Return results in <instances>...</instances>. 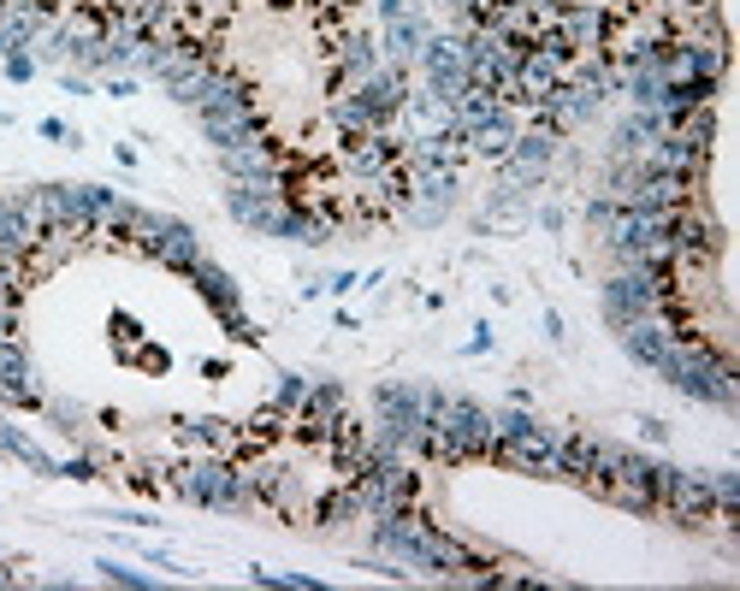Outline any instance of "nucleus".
I'll return each instance as SVG.
<instances>
[{"label": "nucleus", "mask_w": 740, "mask_h": 591, "mask_svg": "<svg viewBox=\"0 0 740 591\" xmlns=\"http://www.w3.org/2000/svg\"><path fill=\"white\" fill-rule=\"evenodd\" d=\"M42 237L48 231L36 226V214L24 207V196H0V249H36Z\"/></svg>", "instance_id": "10"}, {"label": "nucleus", "mask_w": 740, "mask_h": 591, "mask_svg": "<svg viewBox=\"0 0 740 591\" xmlns=\"http://www.w3.org/2000/svg\"><path fill=\"white\" fill-rule=\"evenodd\" d=\"M380 12H385V24H391V19H403V0H380Z\"/></svg>", "instance_id": "30"}, {"label": "nucleus", "mask_w": 740, "mask_h": 591, "mask_svg": "<svg viewBox=\"0 0 740 591\" xmlns=\"http://www.w3.org/2000/svg\"><path fill=\"white\" fill-rule=\"evenodd\" d=\"M184 278H196V291L208 296V308H214V314L238 308V284H231V273H226V266H214L208 254H202V261H196V266H191V273H184Z\"/></svg>", "instance_id": "14"}, {"label": "nucleus", "mask_w": 740, "mask_h": 591, "mask_svg": "<svg viewBox=\"0 0 740 591\" xmlns=\"http://www.w3.org/2000/svg\"><path fill=\"white\" fill-rule=\"evenodd\" d=\"M533 426H540V420H533V414H522V408H503V414H492V438H498V444L527 438Z\"/></svg>", "instance_id": "21"}, {"label": "nucleus", "mask_w": 740, "mask_h": 591, "mask_svg": "<svg viewBox=\"0 0 740 591\" xmlns=\"http://www.w3.org/2000/svg\"><path fill=\"white\" fill-rule=\"evenodd\" d=\"M0 450H7V456H19L24 468H30V473H42V479H54V473H59V468H54V456H42L36 444H30L24 433H12L7 420H0Z\"/></svg>", "instance_id": "19"}, {"label": "nucleus", "mask_w": 740, "mask_h": 591, "mask_svg": "<svg viewBox=\"0 0 740 591\" xmlns=\"http://www.w3.org/2000/svg\"><path fill=\"white\" fill-rule=\"evenodd\" d=\"M515 131H522V124H515L510 101H503L498 113L486 119V124H475V131H468L463 142H468V149H480V154H492V160H503V154H510V142H515Z\"/></svg>", "instance_id": "12"}, {"label": "nucleus", "mask_w": 740, "mask_h": 591, "mask_svg": "<svg viewBox=\"0 0 740 591\" xmlns=\"http://www.w3.org/2000/svg\"><path fill=\"white\" fill-rule=\"evenodd\" d=\"M338 72H344V84L373 77V72H380V47H373L368 36H350V42H344V54H338Z\"/></svg>", "instance_id": "18"}, {"label": "nucleus", "mask_w": 740, "mask_h": 591, "mask_svg": "<svg viewBox=\"0 0 740 591\" xmlns=\"http://www.w3.org/2000/svg\"><path fill=\"white\" fill-rule=\"evenodd\" d=\"M226 207H231V219H238V226L273 231L279 207H285V178H231Z\"/></svg>", "instance_id": "5"}, {"label": "nucleus", "mask_w": 740, "mask_h": 591, "mask_svg": "<svg viewBox=\"0 0 740 591\" xmlns=\"http://www.w3.org/2000/svg\"><path fill=\"white\" fill-rule=\"evenodd\" d=\"M438 7H445V12H468V0H438Z\"/></svg>", "instance_id": "32"}, {"label": "nucleus", "mask_w": 740, "mask_h": 591, "mask_svg": "<svg viewBox=\"0 0 740 591\" xmlns=\"http://www.w3.org/2000/svg\"><path fill=\"white\" fill-rule=\"evenodd\" d=\"M59 473H66V479H96V461H89V456H72V461H59Z\"/></svg>", "instance_id": "27"}, {"label": "nucleus", "mask_w": 740, "mask_h": 591, "mask_svg": "<svg viewBox=\"0 0 740 591\" xmlns=\"http://www.w3.org/2000/svg\"><path fill=\"white\" fill-rule=\"evenodd\" d=\"M24 284V249H0V291H19Z\"/></svg>", "instance_id": "23"}, {"label": "nucleus", "mask_w": 740, "mask_h": 591, "mask_svg": "<svg viewBox=\"0 0 740 591\" xmlns=\"http://www.w3.org/2000/svg\"><path fill=\"white\" fill-rule=\"evenodd\" d=\"M670 338H675V331L657 326V319H634V326H622V349H628L640 366H657V355L670 349Z\"/></svg>", "instance_id": "13"}, {"label": "nucleus", "mask_w": 740, "mask_h": 591, "mask_svg": "<svg viewBox=\"0 0 740 591\" xmlns=\"http://www.w3.org/2000/svg\"><path fill=\"white\" fill-rule=\"evenodd\" d=\"M373 408H380V444H391V450H415V433L421 420H427V408H421V391L415 385H380L373 391Z\"/></svg>", "instance_id": "2"}, {"label": "nucleus", "mask_w": 740, "mask_h": 591, "mask_svg": "<svg viewBox=\"0 0 740 591\" xmlns=\"http://www.w3.org/2000/svg\"><path fill=\"white\" fill-rule=\"evenodd\" d=\"M30 379V355L12 338H0V385H24Z\"/></svg>", "instance_id": "20"}, {"label": "nucleus", "mask_w": 740, "mask_h": 591, "mask_svg": "<svg viewBox=\"0 0 740 591\" xmlns=\"http://www.w3.org/2000/svg\"><path fill=\"white\" fill-rule=\"evenodd\" d=\"M303 391H308V379L285 373V379H279V396H273V408H266V414H285V408H296V403H303Z\"/></svg>", "instance_id": "22"}, {"label": "nucleus", "mask_w": 740, "mask_h": 591, "mask_svg": "<svg viewBox=\"0 0 740 591\" xmlns=\"http://www.w3.org/2000/svg\"><path fill=\"white\" fill-rule=\"evenodd\" d=\"M219 319H226L231 343H255V326H249V319H243V308H226V314H219Z\"/></svg>", "instance_id": "25"}, {"label": "nucleus", "mask_w": 740, "mask_h": 591, "mask_svg": "<svg viewBox=\"0 0 740 591\" xmlns=\"http://www.w3.org/2000/svg\"><path fill=\"white\" fill-rule=\"evenodd\" d=\"M30 72H36V66H30V59H24V54H7V77H19V84H24V77H30Z\"/></svg>", "instance_id": "29"}, {"label": "nucleus", "mask_w": 740, "mask_h": 591, "mask_svg": "<svg viewBox=\"0 0 740 591\" xmlns=\"http://www.w3.org/2000/svg\"><path fill=\"white\" fill-rule=\"evenodd\" d=\"M0 7H7V0H0Z\"/></svg>", "instance_id": "33"}, {"label": "nucleus", "mask_w": 740, "mask_h": 591, "mask_svg": "<svg viewBox=\"0 0 740 591\" xmlns=\"http://www.w3.org/2000/svg\"><path fill=\"white\" fill-rule=\"evenodd\" d=\"M421 42H427V19H391L385 24V54H391V66H409V59L421 54Z\"/></svg>", "instance_id": "17"}, {"label": "nucleus", "mask_w": 740, "mask_h": 591, "mask_svg": "<svg viewBox=\"0 0 740 591\" xmlns=\"http://www.w3.org/2000/svg\"><path fill=\"white\" fill-rule=\"evenodd\" d=\"M551 154H557V131H551V124H533V131H515V142H510V154H503V160L545 172V166H551Z\"/></svg>", "instance_id": "15"}, {"label": "nucleus", "mask_w": 740, "mask_h": 591, "mask_svg": "<svg viewBox=\"0 0 740 591\" xmlns=\"http://www.w3.org/2000/svg\"><path fill=\"white\" fill-rule=\"evenodd\" d=\"M303 438H326V426L344 414V385H333V379H320L314 391H303Z\"/></svg>", "instance_id": "9"}, {"label": "nucleus", "mask_w": 740, "mask_h": 591, "mask_svg": "<svg viewBox=\"0 0 740 591\" xmlns=\"http://www.w3.org/2000/svg\"><path fill=\"white\" fill-rule=\"evenodd\" d=\"M178 491L202 508H249V491H243V473L226 468V461H196L191 473L178 479Z\"/></svg>", "instance_id": "4"}, {"label": "nucleus", "mask_w": 740, "mask_h": 591, "mask_svg": "<svg viewBox=\"0 0 740 591\" xmlns=\"http://www.w3.org/2000/svg\"><path fill=\"white\" fill-rule=\"evenodd\" d=\"M398 160H403L398 142L380 136V131H368V136H361L356 149H350V172H356V178H385V172L398 166Z\"/></svg>", "instance_id": "11"}, {"label": "nucleus", "mask_w": 740, "mask_h": 591, "mask_svg": "<svg viewBox=\"0 0 740 591\" xmlns=\"http://www.w3.org/2000/svg\"><path fill=\"white\" fill-rule=\"evenodd\" d=\"M657 296H664V278L645 273V266H622V273L605 284V319L617 331L634 326V319H652L657 314Z\"/></svg>", "instance_id": "1"}, {"label": "nucleus", "mask_w": 740, "mask_h": 591, "mask_svg": "<svg viewBox=\"0 0 740 591\" xmlns=\"http://www.w3.org/2000/svg\"><path fill=\"white\" fill-rule=\"evenodd\" d=\"M492 456L510 461V468H527V473H557V438H551V426H533L527 438H510V444L492 438Z\"/></svg>", "instance_id": "8"}, {"label": "nucleus", "mask_w": 740, "mask_h": 591, "mask_svg": "<svg viewBox=\"0 0 740 591\" xmlns=\"http://www.w3.org/2000/svg\"><path fill=\"white\" fill-rule=\"evenodd\" d=\"M421 72H427V84H433V101L450 113V101L468 89V66H463V36H427L421 42Z\"/></svg>", "instance_id": "3"}, {"label": "nucleus", "mask_w": 740, "mask_h": 591, "mask_svg": "<svg viewBox=\"0 0 740 591\" xmlns=\"http://www.w3.org/2000/svg\"><path fill=\"white\" fill-rule=\"evenodd\" d=\"M143 249H149L161 266H172V273H191V266L202 261L196 231H191V226H178V219H161V226H154V231L143 237Z\"/></svg>", "instance_id": "6"}, {"label": "nucleus", "mask_w": 740, "mask_h": 591, "mask_svg": "<svg viewBox=\"0 0 740 591\" xmlns=\"http://www.w3.org/2000/svg\"><path fill=\"white\" fill-rule=\"evenodd\" d=\"M19 7H36V12H54V0H19Z\"/></svg>", "instance_id": "31"}, {"label": "nucleus", "mask_w": 740, "mask_h": 591, "mask_svg": "<svg viewBox=\"0 0 740 591\" xmlns=\"http://www.w3.org/2000/svg\"><path fill=\"white\" fill-rule=\"evenodd\" d=\"M184 433H191L196 444H226V438H231V433H226V420H191Z\"/></svg>", "instance_id": "24"}, {"label": "nucleus", "mask_w": 740, "mask_h": 591, "mask_svg": "<svg viewBox=\"0 0 740 591\" xmlns=\"http://www.w3.org/2000/svg\"><path fill=\"white\" fill-rule=\"evenodd\" d=\"M219 172L226 178H279V149L255 131V136L231 142V149H219Z\"/></svg>", "instance_id": "7"}, {"label": "nucleus", "mask_w": 740, "mask_h": 591, "mask_svg": "<svg viewBox=\"0 0 740 591\" xmlns=\"http://www.w3.org/2000/svg\"><path fill=\"white\" fill-rule=\"evenodd\" d=\"M101 573H107V580H119V585H137V591H143V585H154V580H149V573L124 568V562H101Z\"/></svg>", "instance_id": "26"}, {"label": "nucleus", "mask_w": 740, "mask_h": 591, "mask_svg": "<svg viewBox=\"0 0 740 591\" xmlns=\"http://www.w3.org/2000/svg\"><path fill=\"white\" fill-rule=\"evenodd\" d=\"M657 131H670L664 113H645V107H634V113H628V119L617 124V154H645Z\"/></svg>", "instance_id": "16"}, {"label": "nucleus", "mask_w": 740, "mask_h": 591, "mask_svg": "<svg viewBox=\"0 0 740 591\" xmlns=\"http://www.w3.org/2000/svg\"><path fill=\"white\" fill-rule=\"evenodd\" d=\"M48 414H54L59 426H66V433H72L77 420H84V408H77V403H48Z\"/></svg>", "instance_id": "28"}]
</instances>
